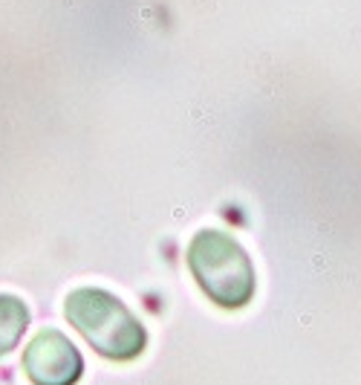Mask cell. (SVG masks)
I'll use <instances>...</instances> for the list:
<instances>
[{
  "mask_svg": "<svg viewBox=\"0 0 361 385\" xmlns=\"http://www.w3.org/2000/svg\"><path fill=\"white\" fill-rule=\"evenodd\" d=\"M64 316L93 345V351L113 362H130L142 356L148 330L124 307L121 299L99 287H78L66 296Z\"/></svg>",
  "mask_w": 361,
  "mask_h": 385,
  "instance_id": "1",
  "label": "cell"
},
{
  "mask_svg": "<svg viewBox=\"0 0 361 385\" xmlns=\"http://www.w3.org/2000/svg\"><path fill=\"white\" fill-rule=\"evenodd\" d=\"M188 269L208 302L226 310H240L254 299L257 275L246 249L220 229H202L185 252Z\"/></svg>",
  "mask_w": 361,
  "mask_h": 385,
  "instance_id": "2",
  "label": "cell"
},
{
  "mask_svg": "<svg viewBox=\"0 0 361 385\" xmlns=\"http://www.w3.org/2000/svg\"><path fill=\"white\" fill-rule=\"evenodd\" d=\"M23 371L32 385H75L84 374V359L61 330L47 327L26 345Z\"/></svg>",
  "mask_w": 361,
  "mask_h": 385,
  "instance_id": "3",
  "label": "cell"
},
{
  "mask_svg": "<svg viewBox=\"0 0 361 385\" xmlns=\"http://www.w3.org/2000/svg\"><path fill=\"white\" fill-rule=\"evenodd\" d=\"M29 327V310L17 296L0 293V356L15 351Z\"/></svg>",
  "mask_w": 361,
  "mask_h": 385,
  "instance_id": "4",
  "label": "cell"
}]
</instances>
